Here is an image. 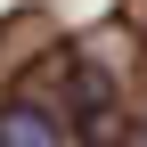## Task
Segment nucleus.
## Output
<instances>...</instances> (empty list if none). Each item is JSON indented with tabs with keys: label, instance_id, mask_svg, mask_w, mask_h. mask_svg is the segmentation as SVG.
Wrapping results in <instances>:
<instances>
[{
	"label": "nucleus",
	"instance_id": "obj_2",
	"mask_svg": "<svg viewBox=\"0 0 147 147\" xmlns=\"http://www.w3.org/2000/svg\"><path fill=\"white\" fill-rule=\"evenodd\" d=\"M98 147H123V139H98Z\"/></svg>",
	"mask_w": 147,
	"mask_h": 147
},
{
	"label": "nucleus",
	"instance_id": "obj_1",
	"mask_svg": "<svg viewBox=\"0 0 147 147\" xmlns=\"http://www.w3.org/2000/svg\"><path fill=\"white\" fill-rule=\"evenodd\" d=\"M0 147H65V131L41 106H8V115H0Z\"/></svg>",
	"mask_w": 147,
	"mask_h": 147
}]
</instances>
